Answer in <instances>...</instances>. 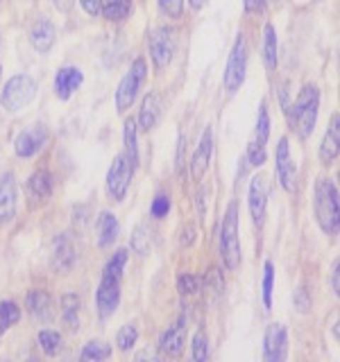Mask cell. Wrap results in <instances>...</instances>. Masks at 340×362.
Segmentation results:
<instances>
[{
	"label": "cell",
	"instance_id": "obj_41",
	"mask_svg": "<svg viewBox=\"0 0 340 362\" xmlns=\"http://www.w3.org/2000/svg\"><path fill=\"white\" fill-rule=\"evenodd\" d=\"M293 303H295V310L306 315L311 308V294L306 288H300V290H295V297H293Z\"/></svg>",
	"mask_w": 340,
	"mask_h": 362
},
{
	"label": "cell",
	"instance_id": "obj_45",
	"mask_svg": "<svg viewBox=\"0 0 340 362\" xmlns=\"http://www.w3.org/2000/svg\"><path fill=\"white\" fill-rule=\"evenodd\" d=\"M179 243H181V247H191L193 243H196V229L188 224L184 231H181V238H179Z\"/></svg>",
	"mask_w": 340,
	"mask_h": 362
},
{
	"label": "cell",
	"instance_id": "obj_14",
	"mask_svg": "<svg viewBox=\"0 0 340 362\" xmlns=\"http://www.w3.org/2000/svg\"><path fill=\"white\" fill-rule=\"evenodd\" d=\"M268 181L266 177H254L249 181V192H247V206H249V215L256 226H261L266 222V209H268Z\"/></svg>",
	"mask_w": 340,
	"mask_h": 362
},
{
	"label": "cell",
	"instance_id": "obj_18",
	"mask_svg": "<svg viewBox=\"0 0 340 362\" xmlns=\"http://www.w3.org/2000/svg\"><path fill=\"white\" fill-rule=\"evenodd\" d=\"M75 260H77V254H75L71 235L68 233L57 235L55 247H52V269L57 272V274H66V272L73 269Z\"/></svg>",
	"mask_w": 340,
	"mask_h": 362
},
{
	"label": "cell",
	"instance_id": "obj_3",
	"mask_svg": "<svg viewBox=\"0 0 340 362\" xmlns=\"http://www.w3.org/2000/svg\"><path fill=\"white\" fill-rule=\"evenodd\" d=\"M220 258L227 269L241 265V240H238V206L232 202L220 224Z\"/></svg>",
	"mask_w": 340,
	"mask_h": 362
},
{
	"label": "cell",
	"instance_id": "obj_2",
	"mask_svg": "<svg viewBox=\"0 0 340 362\" xmlns=\"http://www.w3.org/2000/svg\"><path fill=\"white\" fill-rule=\"evenodd\" d=\"M313 211L320 229L327 235L338 233V188L332 179H320L313 192Z\"/></svg>",
	"mask_w": 340,
	"mask_h": 362
},
{
	"label": "cell",
	"instance_id": "obj_15",
	"mask_svg": "<svg viewBox=\"0 0 340 362\" xmlns=\"http://www.w3.org/2000/svg\"><path fill=\"white\" fill-rule=\"evenodd\" d=\"M18 206V184L11 173L0 177V224H7L14 220Z\"/></svg>",
	"mask_w": 340,
	"mask_h": 362
},
{
	"label": "cell",
	"instance_id": "obj_28",
	"mask_svg": "<svg viewBox=\"0 0 340 362\" xmlns=\"http://www.w3.org/2000/svg\"><path fill=\"white\" fill-rule=\"evenodd\" d=\"M277 30L272 23H266L264 28V43H261V50H264V64L268 71H275L277 68Z\"/></svg>",
	"mask_w": 340,
	"mask_h": 362
},
{
	"label": "cell",
	"instance_id": "obj_7",
	"mask_svg": "<svg viewBox=\"0 0 340 362\" xmlns=\"http://www.w3.org/2000/svg\"><path fill=\"white\" fill-rule=\"evenodd\" d=\"M147 50H150V59L154 62V66L159 71L170 66L177 50V39L175 32L170 28H157L147 34Z\"/></svg>",
	"mask_w": 340,
	"mask_h": 362
},
{
	"label": "cell",
	"instance_id": "obj_30",
	"mask_svg": "<svg viewBox=\"0 0 340 362\" xmlns=\"http://www.w3.org/2000/svg\"><path fill=\"white\" fill-rule=\"evenodd\" d=\"M37 339H39V346L43 349L45 356H57L62 351V346H64V337L57 331H50V328H43V331H39Z\"/></svg>",
	"mask_w": 340,
	"mask_h": 362
},
{
	"label": "cell",
	"instance_id": "obj_13",
	"mask_svg": "<svg viewBox=\"0 0 340 362\" xmlns=\"http://www.w3.org/2000/svg\"><path fill=\"white\" fill-rule=\"evenodd\" d=\"M288 351V335H286V326L283 324H270L266 328L264 335V360L266 362H281L286 358Z\"/></svg>",
	"mask_w": 340,
	"mask_h": 362
},
{
	"label": "cell",
	"instance_id": "obj_51",
	"mask_svg": "<svg viewBox=\"0 0 340 362\" xmlns=\"http://www.w3.org/2000/svg\"><path fill=\"white\" fill-rule=\"evenodd\" d=\"M315 3H320V0H315Z\"/></svg>",
	"mask_w": 340,
	"mask_h": 362
},
{
	"label": "cell",
	"instance_id": "obj_29",
	"mask_svg": "<svg viewBox=\"0 0 340 362\" xmlns=\"http://www.w3.org/2000/svg\"><path fill=\"white\" fill-rule=\"evenodd\" d=\"M136 134H139V124H136L134 118H128L125 120V127H123V141H125V154L130 156L134 168L139 165V145H136Z\"/></svg>",
	"mask_w": 340,
	"mask_h": 362
},
{
	"label": "cell",
	"instance_id": "obj_38",
	"mask_svg": "<svg viewBox=\"0 0 340 362\" xmlns=\"http://www.w3.org/2000/svg\"><path fill=\"white\" fill-rule=\"evenodd\" d=\"M159 7L168 16V18H175L179 21L181 14H184V0H159Z\"/></svg>",
	"mask_w": 340,
	"mask_h": 362
},
{
	"label": "cell",
	"instance_id": "obj_31",
	"mask_svg": "<svg viewBox=\"0 0 340 362\" xmlns=\"http://www.w3.org/2000/svg\"><path fill=\"white\" fill-rule=\"evenodd\" d=\"M111 354H113V349L107 342H100V339H91V342L84 344L79 358H82V360H91V362H100V360H107Z\"/></svg>",
	"mask_w": 340,
	"mask_h": 362
},
{
	"label": "cell",
	"instance_id": "obj_32",
	"mask_svg": "<svg viewBox=\"0 0 340 362\" xmlns=\"http://www.w3.org/2000/svg\"><path fill=\"white\" fill-rule=\"evenodd\" d=\"M21 320V308L14 301H0V337L9 326H14Z\"/></svg>",
	"mask_w": 340,
	"mask_h": 362
},
{
	"label": "cell",
	"instance_id": "obj_43",
	"mask_svg": "<svg viewBox=\"0 0 340 362\" xmlns=\"http://www.w3.org/2000/svg\"><path fill=\"white\" fill-rule=\"evenodd\" d=\"M184 150H186V141H184V136H179V143H177V173H184Z\"/></svg>",
	"mask_w": 340,
	"mask_h": 362
},
{
	"label": "cell",
	"instance_id": "obj_20",
	"mask_svg": "<svg viewBox=\"0 0 340 362\" xmlns=\"http://www.w3.org/2000/svg\"><path fill=\"white\" fill-rule=\"evenodd\" d=\"M82 82H84V73L77 66H64L55 75V95L60 100H68L82 86Z\"/></svg>",
	"mask_w": 340,
	"mask_h": 362
},
{
	"label": "cell",
	"instance_id": "obj_16",
	"mask_svg": "<svg viewBox=\"0 0 340 362\" xmlns=\"http://www.w3.org/2000/svg\"><path fill=\"white\" fill-rule=\"evenodd\" d=\"M52 190H55V179L48 170H37L30 179H28V199H30V206L37 209L43 206L45 202L52 197Z\"/></svg>",
	"mask_w": 340,
	"mask_h": 362
},
{
	"label": "cell",
	"instance_id": "obj_19",
	"mask_svg": "<svg viewBox=\"0 0 340 362\" xmlns=\"http://www.w3.org/2000/svg\"><path fill=\"white\" fill-rule=\"evenodd\" d=\"M211 154H213V132H211V127H207L198 143V150L193 152V158H191V175L196 181H200L204 175H207Z\"/></svg>",
	"mask_w": 340,
	"mask_h": 362
},
{
	"label": "cell",
	"instance_id": "obj_17",
	"mask_svg": "<svg viewBox=\"0 0 340 362\" xmlns=\"http://www.w3.org/2000/svg\"><path fill=\"white\" fill-rule=\"evenodd\" d=\"M184 344H186V317L181 315L179 320L168 326L166 331L159 337V351L170 358H177L181 351H184Z\"/></svg>",
	"mask_w": 340,
	"mask_h": 362
},
{
	"label": "cell",
	"instance_id": "obj_24",
	"mask_svg": "<svg viewBox=\"0 0 340 362\" xmlns=\"http://www.w3.org/2000/svg\"><path fill=\"white\" fill-rule=\"evenodd\" d=\"M338 124H340V116L334 113L332 116V122H329V129L324 134V139L320 143V161L322 165H332L336 163L338 158Z\"/></svg>",
	"mask_w": 340,
	"mask_h": 362
},
{
	"label": "cell",
	"instance_id": "obj_35",
	"mask_svg": "<svg viewBox=\"0 0 340 362\" xmlns=\"http://www.w3.org/2000/svg\"><path fill=\"white\" fill-rule=\"evenodd\" d=\"M136 339H139V328H136V324H125L116 333V344L120 351H130L136 344Z\"/></svg>",
	"mask_w": 340,
	"mask_h": 362
},
{
	"label": "cell",
	"instance_id": "obj_25",
	"mask_svg": "<svg viewBox=\"0 0 340 362\" xmlns=\"http://www.w3.org/2000/svg\"><path fill=\"white\" fill-rule=\"evenodd\" d=\"M118 218L111 211H102L98 215V247H111L118 238Z\"/></svg>",
	"mask_w": 340,
	"mask_h": 362
},
{
	"label": "cell",
	"instance_id": "obj_21",
	"mask_svg": "<svg viewBox=\"0 0 340 362\" xmlns=\"http://www.w3.org/2000/svg\"><path fill=\"white\" fill-rule=\"evenodd\" d=\"M162 113H164V98H162L159 90H150V93L143 98V105H141L139 120H136V124H139L143 132H150V129L157 127Z\"/></svg>",
	"mask_w": 340,
	"mask_h": 362
},
{
	"label": "cell",
	"instance_id": "obj_47",
	"mask_svg": "<svg viewBox=\"0 0 340 362\" xmlns=\"http://www.w3.org/2000/svg\"><path fill=\"white\" fill-rule=\"evenodd\" d=\"M198 218H200V222H204V215H207V204H204V192L200 190L198 192Z\"/></svg>",
	"mask_w": 340,
	"mask_h": 362
},
{
	"label": "cell",
	"instance_id": "obj_34",
	"mask_svg": "<svg viewBox=\"0 0 340 362\" xmlns=\"http://www.w3.org/2000/svg\"><path fill=\"white\" fill-rule=\"evenodd\" d=\"M128 258H130L128 249H116L113 256L107 260V265H105V269H102V274H111V276L123 279V272H125V265H128Z\"/></svg>",
	"mask_w": 340,
	"mask_h": 362
},
{
	"label": "cell",
	"instance_id": "obj_46",
	"mask_svg": "<svg viewBox=\"0 0 340 362\" xmlns=\"http://www.w3.org/2000/svg\"><path fill=\"white\" fill-rule=\"evenodd\" d=\"M266 9V0H245V11L249 14H256V11Z\"/></svg>",
	"mask_w": 340,
	"mask_h": 362
},
{
	"label": "cell",
	"instance_id": "obj_44",
	"mask_svg": "<svg viewBox=\"0 0 340 362\" xmlns=\"http://www.w3.org/2000/svg\"><path fill=\"white\" fill-rule=\"evenodd\" d=\"M338 267H340V260L336 258L334 260V265H332V292L338 297V292H340V274H338Z\"/></svg>",
	"mask_w": 340,
	"mask_h": 362
},
{
	"label": "cell",
	"instance_id": "obj_6",
	"mask_svg": "<svg viewBox=\"0 0 340 362\" xmlns=\"http://www.w3.org/2000/svg\"><path fill=\"white\" fill-rule=\"evenodd\" d=\"M134 163L130 161L128 154H118L113 158V163L107 173V192L111 195L113 202H123L128 197V190L132 184V177H134Z\"/></svg>",
	"mask_w": 340,
	"mask_h": 362
},
{
	"label": "cell",
	"instance_id": "obj_42",
	"mask_svg": "<svg viewBox=\"0 0 340 362\" xmlns=\"http://www.w3.org/2000/svg\"><path fill=\"white\" fill-rule=\"evenodd\" d=\"M79 5L89 16H100V0H79Z\"/></svg>",
	"mask_w": 340,
	"mask_h": 362
},
{
	"label": "cell",
	"instance_id": "obj_10",
	"mask_svg": "<svg viewBox=\"0 0 340 362\" xmlns=\"http://www.w3.org/2000/svg\"><path fill=\"white\" fill-rule=\"evenodd\" d=\"M120 281L123 279L111 276V274H102V279H100V286L96 290V308H98L102 320H109V317L118 310Z\"/></svg>",
	"mask_w": 340,
	"mask_h": 362
},
{
	"label": "cell",
	"instance_id": "obj_37",
	"mask_svg": "<svg viewBox=\"0 0 340 362\" xmlns=\"http://www.w3.org/2000/svg\"><path fill=\"white\" fill-rule=\"evenodd\" d=\"M207 358H209V337L200 328V331L193 335V360L204 362Z\"/></svg>",
	"mask_w": 340,
	"mask_h": 362
},
{
	"label": "cell",
	"instance_id": "obj_23",
	"mask_svg": "<svg viewBox=\"0 0 340 362\" xmlns=\"http://www.w3.org/2000/svg\"><path fill=\"white\" fill-rule=\"evenodd\" d=\"M28 310L37 322L48 324L55 320V308H52V299L45 290H30L28 292Z\"/></svg>",
	"mask_w": 340,
	"mask_h": 362
},
{
	"label": "cell",
	"instance_id": "obj_11",
	"mask_svg": "<svg viewBox=\"0 0 340 362\" xmlns=\"http://www.w3.org/2000/svg\"><path fill=\"white\" fill-rule=\"evenodd\" d=\"M275 173H277V181L279 186L293 192L295 190V179H298V168H295L293 158H290V145L286 136H281L277 143V152H275Z\"/></svg>",
	"mask_w": 340,
	"mask_h": 362
},
{
	"label": "cell",
	"instance_id": "obj_49",
	"mask_svg": "<svg viewBox=\"0 0 340 362\" xmlns=\"http://www.w3.org/2000/svg\"><path fill=\"white\" fill-rule=\"evenodd\" d=\"M204 3H207V0H188V5L196 9V11H200L204 7Z\"/></svg>",
	"mask_w": 340,
	"mask_h": 362
},
{
	"label": "cell",
	"instance_id": "obj_40",
	"mask_svg": "<svg viewBox=\"0 0 340 362\" xmlns=\"http://www.w3.org/2000/svg\"><path fill=\"white\" fill-rule=\"evenodd\" d=\"M168 211H170V197L168 195H157L152 199V206H150L152 218L162 220V218H166V215H168Z\"/></svg>",
	"mask_w": 340,
	"mask_h": 362
},
{
	"label": "cell",
	"instance_id": "obj_33",
	"mask_svg": "<svg viewBox=\"0 0 340 362\" xmlns=\"http://www.w3.org/2000/svg\"><path fill=\"white\" fill-rule=\"evenodd\" d=\"M130 245H132V249L139 256H147V254H150V245H152V240H150V229H147L145 224L136 226L134 233H132Z\"/></svg>",
	"mask_w": 340,
	"mask_h": 362
},
{
	"label": "cell",
	"instance_id": "obj_8",
	"mask_svg": "<svg viewBox=\"0 0 340 362\" xmlns=\"http://www.w3.org/2000/svg\"><path fill=\"white\" fill-rule=\"evenodd\" d=\"M270 139V111H268V102L264 100L256 113V129H254V139L249 141L245 161L254 168H261L266 163V143Z\"/></svg>",
	"mask_w": 340,
	"mask_h": 362
},
{
	"label": "cell",
	"instance_id": "obj_9",
	"mask_svg": "<svg viewBox=\"0 0 340 362\" xmlns=\"http://www.w3.org/2000/svg\"><path fill=\"white\" fill-rule=\"evenodd\" d=\"M245 71H247V41L241 34V37L236 39L232 52H230V59H227V68H225V77H222V84L230 93H236V90L243 86Z\"/></svg>",
	"mask_w": 340,
	"mask_h": 362
},
{
	"label": "cell",
	"instance_id": "obj_12",
	"mask_svg": "<svg viewBox=\"0 0 340 362\" xmlns=\"http://www.w3.org/2000/svg\"><path fill=\"white\" fill-rule=\"evenodd\" d=\"M48 127L45 124H32V127L23 129L16 141H14V150H16V156L21 158H30L34 154H39L45 143H48Z\"/></svg>",
	"mask_w": 340,
	"mask_h": 362
},
{
	"label": "cell",
	"instance_id": "obj_4",
	"mask_svg": "<svg viewBox=\"0 0 340 362\" xmlns=\"http://www.w3.org/2000/svg\"><path fill=\"white\" fill-rule=\"evenodd\" d=\"M37 95V82L30 75H14L7 79V84L0 93V107L7 113H18L26 109Z\"/></svg>",
	"mask_w": 340,
	"mask_h": 362
},
{
	"label": "cell",
	"instance_id": "obj_5",
	"mask_svg": "<svg viewBox=\"0 0 340 362\" xmlns=\"http://www.w3.org/2000/svg\"><path fill=\"white\" fill-rule=\"evenodd\" d=\"M145 77H147V64L143 57L134 59L130 71L125 73V77L120 79V84L116 88V109L118 113H125L128 109H132V105L139 98V90L145 84Z\"/></svg>",
	"mask_w": 340,
	"mask_h": 362
},
{
	"label": "cell",
	"instance_id": "obj_36",
	"mask_svg": "<svg viewBox=\"0 0 340 362\" xmlns=\"http://www.w3.org/2000/svg\"><path fill=\"white\" fill-rule=\"evenodd\" d=\"M272 290H275V265L266 260L264 265V308L272 310Z\"/></svg>",
	"mask_w": 340,
	"mask_h": 362
},
{
	"label": "cell",
	"instance_id": "obj_50",
	"mask_svg": "<svg viewBox=\"0 0 340 362\" xmlns=\"http://www.w3.org/2000/svg\"><path fill=\"white\" fill-rule=\"evenodd\" d=\"M0 73H3V68H0Z\"/></svg>",
	"mask_w": 340,
	"mask_h": 362
},
{
	"label": "cell",
	"instance_id": "obj_27",
	"mask_svg": "<svg viewBox=\"0 0 340 362\" xmlns=\"http://www.w3.org/2000/svg\"><path fill=\"white\" fill-rule=\"evenodd\" d=\"M134 0H100V14L111 23H120L130 16Z\"/></svg>",
	"mask_w": 340,
	"mask_h": 362
},
{
	"label": "cell",
	"instance_id": "obj_48",
	"mask_svg": "<svg viewBox=\"0 0 340 362\" xmlns=\"http://www.w3.org/2000/svg\"><path fill=\"white\" fill-rule=\"evenodd\" d=\"M55 7L60 11H68L73 7V0H55Z\"/></svg>",
	"mask_w": 340,
	"mask_h": 362
},
{
	"label": "cell",
	"instance_id": "obj_39",
	"mask_svg": "<svg viewBox=\"0 0 340 362\" xmlns=\"http://www.w3.org/2000/svg\"><path fill=\"white\" fill-rule=\"evenodd\" d=\"M177 290L181 294H196L200 290V279L193 274H179L177 276Z\"/></svg>",
	"mask_w": 340,
	"mask_h": 362
},
{
	"label": "cell",
	"instance_id": "obj_26",
	"mask_svg": "<svg viewBox=\"0 0 340 362\" xmlns=\"http://www.w3.org/2000/svg\"><path fill=\"white\" fill-rule=\"evenodd\" d=\"M79 308H82V299L75 292H66L62 297V320L71 331L79 328Z\"/></svg>",
	"mask_w": 340,
	"mask_h": 362
},
{
	"label": "cell",
	"instance_id": "obj_1",
	"mask_svg": "<svg viewBox=\"0 0 340 362\" xmlns=\"http://www.w3.org/2000/svg\"><path fill=\"white\" fill-rule=\"evenodd\" d=\"M317 109H320V90L313 84H306L295 105L288 109V116L293 122V129L298 132L302 139H309L315 129V122H317Z\"/></svg>",
	"mask_w": 340,
	"mask_h": 362
},
{
	"label": "cell",
	"instance_id": "obj_22",
	"mask_svg": "<svg viewBox=\"0 0 340 362\" xmlns=\"http://www.w3.org/2000/svg\"><path fill=\"white\" fill-rule=\"evenodd\" d=\"M55 39H57V30L52 25V21L48 18H39L37 23L32 25L30 30V43H32V48L45 54V52H50V48L55 45Z\"/></svg>",
	"mask_w": 340,
	"mask_h": 362
}]
</instances>
